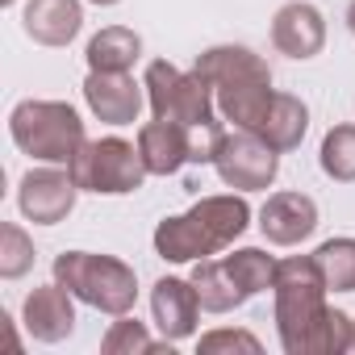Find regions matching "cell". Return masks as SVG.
<instances>
[{
	"label": "cell",
	"mask_w": 355,
	"mask_h": 355,
	"mask_svg": "<svg viewBox=\"0 0 355 355\" xmlns=\"http://www.w3.org/2000/svg\"><path fill=\"white\" fill-rule=\"evenodd\" d=\"M146 101L155 109V117L163 121H175V125H201L214 117V84L193 67V71H180L167 59H155L146 67Z\"/></svg>",
	"instance_id": "8"
},
{
	"label": "cell",
	"mask_w": 355,
	"mask_h": 355,
	"mask_svg": "<svg viewBox=\"0 0 355 355\" xmlns=\"http://www.w3.org/2000/svg\"><path fill=\"white\" fill-rule=\"evenodd\" d=\"M197 71L214 84L218 113L226 121H234V130L255 134V125L263 121V113L276 96L268 63L247 46H209L205 55H197Z\"/></svg>",
	"instance_id": "2"
},
{
	"label": "cell",
	"mask_w": 355,
	"mask_h": 355,
	"mask_svg": "<svg viewBox=\"0 0 355 355\" xmlns=\"http://www.w3.org/2000/svg\"><path fill=\"white\" fill-rule=\"evenodd\" d=\"M259 230L276 247H297L318 230V205L305 193H272L259 209Z\"/></svg>",
	"instance_id": "13"
},
{
	"label": "cell",
	"mask_w": 355,
	"mask_h": 355,
	"mask_svg": "<svg viewBox=\"0 0 355 355\" xmlns=\"http://www.w3.org/2000/svg\"><path fill=\"white\" fill-rule=\"evenodd\" d=\"M67 171L80 184V193H101V197L138 193L142 180L150 175L142 150L125 138H84V146L76 150Z\"/></svg>",
	"instance_id": "7"
},
{
	"label": "cell",
	"mask_w": 355,
	"mask_h": 355,
	"mask_svg": "<svg viewBox=\"0 0 355 355\" xmlns=\"http://www.w3.org/2000/svg\"><path fill=\"white\" fill-rule=\"evenodd\" d=\"M9 134L38 163H71L84 146V121L67 101H21L9 113Z\"/></svg>",
	"instance_id": "6"
},
{
	"label": "cell",
	"mask_w": 355,
	"mask_h": 355,
	"mask_svg": "<svg viewBox=\"0 0 355 355\" xmlns=\"http://www.w3.org/2000/svg\"><path fill=\"white\" fill-rule=\"evenodd\" d=\"M5 5H13V0H5Z\"/></svg>",
	"instance_id": "28"
},
{
	"label": "cell",
	"mask_w": 355,
	"mask_h": 355,
	"mask_svg": "<svg viewBox=\"0 0 355 355\" xmlns=\"http://www.w3.org/2000/svg\"><path fill=\"white\" fill-rule=\"evenodd\" d=\"M138 150L146 159V171L150 175H171V171H180L193 155V142H189V125H175V121H146L138 130Z\"/></svg>",
	"instance_id": "17"
},
{
	"label": "cell",
	"mask_w": 355,
	"mask_h": 355,
	"mask_svg": "<svg viewBox=\"0 0 355 355\" xmlns=\"http://www.w3.org/2000/svg\"><path fill=\"white\" fill-rule=\"evenodd\" d=\"M76 197H80V184L71 180V171H59V167H30L17 189V205L34 226H59L76 209Z\"/></svg>",
	"instance_id": "10"
},
{
	"label": "cell",
	"mask_w": 355,
	"mask_h": 355,
	"mask_svg": "<svg viewBox=\"0 0 355 355\" xmlns=\"http://www.w3.org/2000/svg\"><path fill=\"white\" fill-rule=\"evenodd\" d=\"M197 351L201 355H218V351H259V338L255 334H247V330H214V334H205L201 343H197Z\"/></svg>",
	"instance_id": "24"
},
{
	"label": "cell",
	"mask_w": 355,
	"mask_h": 355,
	"mask_svg": "<svg viewBox=\"0 0 355 355\" xmlns=\"http://www.w3.org/2000/svg\"><path fill=\"white\" fill-rule=\"evenodd\" d=\"M272 46L288 59H313L326 46V21L309 0H288L272 17Z\"/></svg>",
	"instance_id": "12"
},
{
	"label": "cell",
	"mask_w": 355,
	"mask_h": 355,
	"mask_svg": "<svg viewBox=\"0 0 355 355\" xmlns=\"http://www.w3.org/2000/svg\"><path fill=\"white\" fill-rule=\"evenodd\" d=\"M251 226V205L243 197H201L189 214L163 218L155 226V251L171 263L209 259L222 247H230Z\"/></svg>",
	"instance_id": "3"
},
{
	"label": "cell",
	"mask_w": 355,
	"mask_h": 355,
	"mask_svg": "<svg viewBox=\"0 0 355 355\" xmlns=\"http://www.w3.org/2000/svg\"><path fill=\"white\" fill-rule=\"evenodd\" d=\"M163 347H171V338H163V343H155L150 334H146V326L142 322H134V318H125L121 313V322H113L109 326V334L101 338V351L105 355H150V351H163Z\"/></svg>",
	"instance_id": "22"
},
{
	"label": "cell",
	"mask_w": 355,
	"mask_h": 355,
	"mask_svg": "<svg viewBox=\"0 0 355 355\" xmlns=\"http://www.w3.org/2000/svg\"><path fill=\"white\" fill-rule=\"evenodd\" d=\"M34 268V243L26 239L21 226H0V276L5 280H17Z\"/></svg>",
	"instance_id": "23"
},
{
	"label": "cell",
	"mask_w": 355,
	"mask_h": 355,
	"mask_svg": "<svg viewBox=\"0 0 355 355\" xmlns=\"http://www.w3.org/2000/svg\"><path fill=\"white\" fill-rule=\"evenodd\" d=\"M351 351H355V322H351Z\"/></svg>",
	"instance_id": "26"
},
{
	"label": "cell",
	"mask_w": 355,
	"mask_h": 355,
	"mask_svg": "<svg viewBox=\"0 0 355 355\" xmlns=\"http://www.w3.org/2000/svg\"><path fill=\"white\" fill-rule=\"evenodd\" d=\"M347 26H351V34H355V0H351V9H347Z\"/></svg>",
	"instance_id": "25"
},
{
	"label": "cell",
	"mask_w": 355,
	"mask_h": 355,
	"mask_svg": "<svg viewBox=\"0 0 355 355\" xmlns=\"http://www.w3.org/2000/svg\"><path fill=\"white\" fill-rule=\"evenodd\" d=\"M142 59V38L125 26H109L88 42V67L92 71H130Z\"/></svg>",
	"instance_id": "19"
},
{
	"label": "cell",
	"mask_w": 355,
	"mask_h": 355,
	"mask_svg": "<svg viewBox=\"0 0 355 355\" xmlns=\"http://www.w3.org/2000/svg\"><path fill=\"white\" fill-rule=\"evenodd\" d=\"M322 276H326V288L334 293H355V239H326L318 251H313Z\"/></svg>",
	"instance_id": "20"
},
{
	"label": "cell",
	"mask_w": 355,
	"mask_h": 355,
	"mask_svg": "<svg viewBox=\"0 0 355 355\" xmlns=\"http://www.w3.org/2000/svg\"><path fill=\"white\" fill-rule=\"evenodd\" d=\"M55 280L80 297L84 305L101 309V313H130L138 301V276L134 268H125L113 255H92V251H63L55 259Z\"/></svg>",
	"instance_id": "4"
},
{
	"label": "cell",
	"mask_w": 355,
	"mask_h": 355,
	"mask_svg": "<svg viewBox=\"0 0 355 355\" xmlns=\"http://www.w3.org/2000/svg\"><path fill=\"white\" fill-rule=\"evenodd\" d=\"M142 92L146 84H138L130 71H88L84 80L88 109L109 125H134L142 113Z\"/></svg>",
	"instance_id": "11"
},
{
	"label": "cell",
	"mask_w": 355,
	"mask_h": 355,
	"mask_svg": "<svg viewBox=\"0 0 355 355\" xmlns=\"http://www.w3.org/2000/svg\"><path fill=\"white\" fill-rule=\"evenodd\" d=\"M214 167L222 175L226 189H239V193H259L276 180L280 171V150L268 146L259 134L251 130H234L222 138L218 155H214Z\"/></svg>",
	"instance_id": "9"
},
{
	"label": "cell",
	"mask_w": 355,
	"mask_h": 355,
	"mask_svg": "<svg viewBox=\"0 0 355 355\" xmlns=\"http://www.w3.org/2000/svg\"><path fill=\"white\" fill-rule=\"evenodd\" d=\"M92 5H117V0H92Z\"/></svg>",
	"instance_id": "27"
},
{
	"label": "cell",
	"mask_w": 355,
	"mask_h": 355,
	"mask_svg": "<svg viewBox=\"0 0 355 355\" xmlns=\"http://www.w3.org/2000/svg\"><path fill=\"white\" fill-rule=\"evenodd\" d=\"M276 326L288 355H338L351 351V318L326 305V276L313 255H288L276 263Z\"/></svg>",
	"instance_id": "1"
},
{
	"label": "cell",
	"mask_w": 355,
	"mask_h": 355,
	"mask_svg": "<svg viewBox=\"0 0 355 355\" xmlns=\"http://www.w3.org/2000/svg\"><path fill=\"white\" fill-rule=\"evenodd\" d=\"M150 313H155V326L163 338H171V343L189 338L197 330V318H201V297H197L193 280L163 276L150 288Z\"/></svg>",
	"instance_id": "14"
},
{
	"label": "cell",
	"mask_w": 355,
	"mask_h": 355,
	"mask_svg": "<svg viewBox=\"0 0 355 355\" xmlns=\"http://www.w3.org/2000/svg\"><path fill=\"white\" fill-rule=\"evenodd\" d=\"M318 163L330 180L338 184H351L355 180V125H334L326 130L322 138V150H318Z\"/></svg>",
	"instance_id": "21"
},
{
	"label": "cell",
	"mask_w": 355,
	"mask_h": 355,
	"mask_svg": "<svg viewBox=\"0 0 355 355\" xmlns=\"http://www.w3.org/2000/svg\"><path fill=\"white\" fill-rule=\"evenodd\" d=\"M84 26L80 0H30L21 13V30L38 46H67Z\"/></svg>",
	"instance_id": "16"
},
{
	"label": "cell",
	"mask_w": 355,
	"mask_h": 355,
	"mask_svg": "<svg viewBox=\"0 0 355 355\" xmlns=\"http://www.w3.org/2000/svg\"><path fill=\"white\" fill-rule=\"evenodd\" d=\"M193 288L201 297V309L209 313H230L243 301H251L255 293L272 288L276 280V259L259 247H243L226 259H197L193 268Z\"/></svg>",
	"instance_id": "5"
},
{
	"label": "cell",
	"mask_w": 355,
	"mask_h": 355,
	"mask_svg": "<svg viewBox=\"0 0 355 355\" xmlns=\"http://www.w3.org/2000/svg\"><path fill=\"white\" fill-rule=\"evenodd\" d=\"M305 130H309V109H305V101H297L288 92H276L272 105H268V113H263V121L255 125V134L268 146H276L280 155L297 150L301 138H305Z\"/></svg>",
	"instance_id": "18"
},
{
	"label": "cell",
	"mask_w": 355,
	"mask_h": 355,
	"mask_svg": "<svg viewBox=\"0 0 355 355\" xmlns=\"http://www.w3.org/2000/svg\"><path fill=\"white\" fill-rule=\"evenodd\" d=\"M21 318H26V330L38 338V343H63L71 330H76V305H71V293L55 280V284H42L26 297L21 305Z\"/></svg>",
	"instance_id": "15"
}]
</instances>
